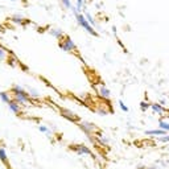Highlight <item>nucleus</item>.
<instances>
[{
  "mask_svg": "<svg viewBox=\"0 0 169 169\" xmlns=\"http://www.w3.org/2000/svg\"><path fill=\"white\" fill-rule=\"evenodd\" d=\"M0 160H1L3 164H7L8 159H7V153H5V149L0 145Z\"/></svg>",
  "mask_w": 169,
  "mask_h": 169,
  "instance_id": "4468645a",
  "label": "nucleus"
},
{
  "mask_svg": "<svg viewBox=\"0 0 169 169\" xmlns=\"http://www.w3.org/2000/svg\"><path fill=\"white\" fill-rule=\"evenodd\" d=\"M38 129H40V131L42 132V134H46L48 136H50V135H52V132H50V129L48 128L46 126H40V127H38Z\"/></svg>",
  "mask_w": 169,
  "mask_h": 169,
  "instance_id": "4be33fe9",
  "label": "nucleus"
},
{
  "mask_svg": "<svg viewBox=\"0 0 169 169\" xmlns=\"http://www.w3.org/2000/svg\"><path fill=\"white\" fill-rule=\"evenodd\" d=\"M8 107H9V110L13 114H20V111H21V106L19 105L17 102H15V100H12V102L8 105Z\"/></svg>",
  "mask_w": 169,
  "mask_h": 169,
  "instance_id": "f8f14e48",
  "label": "nucleus"
},
{
  "mask_svg": "<svg viewBox=\"0 0 169 169\" xmlns=\"http://www.w3.org/2000/svg\"><path fill=\"white\" fill-rule=\"evenodd\" d=\"M9 1H17V0H9Z\"/></svg>",
  "mask_w": 169,
  "mask_h": 169,
  "instance_id": "7c9ffc66",
  "label": "nucleus"
},
{
  "mask_svg": "<svg viewBox=\"0 0 169 169\" xmlns=\"http://www.w3.org/2000/svg\"><path fill=\"white\" fill-rule=\"evenodd\" d=\"M139 169H148V168H144V167H139Z\"/></svg>",
  "mask_w": 169,
  "mask_h": 169,
  "instance_id": "c756f323",
  "label": "nucleus"
},
{
  "mask_svg": "<svg viewBox=\"0 0 169 169\" xmlns=\"http://www.w3.org/2000/svg\"><path fill=\"white\" fill-rule=\"evenodd\" d=\"M61 3H62V5L66 9H73V3H72V0H61Z\"/></svg>",
  "mask_w": 169,
  "mask_h": 169,
  "instance_id": "412c9836",
  "label": "nucleus"
},
{
  "mask_svg": "<svg viewBox=\"0 0 169 169\" xmlns=\"http://www.w3.org/2000/svg\"><path fill=\"white\" fill-rule=\"evenodd\" d=\"M119 106H120V108H122L124 112H128V107L124 105V102H123V100H119Z\"/></svg>",
  "mask_w": 169,
  "mask_h": 169,
  "instance_id": "393cba45",
  "label": "nucleus"
},
{
  "mask_svg": "<svg viewBox=\"0 0 169 169\" xmlns=\"http://www.w3.org/2000/svg\"><path fill=\"white\" fill-rule=\"evenodd\" d=\"M72 11H73V13H74L75 19H77V22H78V24H79L81 27L83 28V29H86L87 32H89L91 36H95V37H97V36H98V32L94 29V27H91V25L89 24V21L86 20V17H84V15H82V13H79V12H78V11H77V8H75V5H74V7H73V9H72Z\"/></svg>",
  "mask_w": 169,
  "mask_h": 169,
  "instance_id": "f257e3e1",
  "label": "nucleus"
},
{
  "mask_svg": "<svg viewBox=\"0 0 169 169\" xmlns=\"http://www.w3.org/2000/svg\"><path fill=\"white\" fill-rule=\"evenodd\" d=\"M148 169H160V168H157V167H151V168H148Z\"/></svg>",
  "mask_w": 169,
  "mask_h": 169,
  "instance_id": "c85d7f7f",
  "label": "nucleus"
},
{
  "mask_svg": "<svg viewBox=\"0 0 169 169\" xmlns=\"http://www.w3.org/2000/svg\"><path fill=\"white\" fill-rule=\"evenodd\" d=\"M140 108H142V111H147L148 108H151V105H148L147 102H142L140 103Z\"/></svg>",
  "mask_w": 169,
  "mask_h": 169,
  "instance_id": "5701e85b",
  "label": "nucleus"
},
{
  "mask_svg": "<svg viewBox=\"0 0 169 169\" xmlns=\"http://www.w3.org/2000/svg\"><path fill=\"white\" fill-rule=\"evenodd\" d=\"M160 105H165V99H160Z\"/></svg>",
  "mask_w": 169,
  "mask_h": 169,
  "instance_id": "cd10ccee",
  "label": "nucleus"
},
{
  "mask_svg": "<svg viewBox=\"0 0 169 169\" xmlns=\"http://www.w3.org/2000/svg\"><path fill=\"white\" fill-rule=\"evenodd\" d=\"M73 149H74L78 155H91V149L84 147V145H74Z\"/></svg>",
  "mask_w": 169,
  "mask_h": 169,
  "instance_id": "6e6552de",
  "label": "nucleus"
},
{
  "mask_svg": "<svg viewBox=\"0 0 169 169\" xmlns=\"http://www.w3.org/2000/svg\"><path fill=\"white\" fill-rule=\"evenodd\" d=\"M28 94H29V97H33V98H38V97H40V92H38L36 89H32V87L28 89Z\"/></svg>",
  "mask_w": 169,
  "mask_h": 169,
  "instance_id": "6ab92c4d",
  "label": "nucleus"
},
{
  "mask_svg": "<svg viewBox=\"0 0 169 169\" xmlns=\"http://www.w3.org/2000/svg\"><path fill=\"white\" fill-rule=\"evenodd\" d=\"M0 33H4V27L0 24Z\"/></svg>",
  "mask_w": 169,
  "mask_h": 169,
  "instance_id": "bb28decb",
  "label": "nucleus"
},
{
  "mask_svg": "<svg viewBox=\"0 0 169 169\" xmlns=\"http://www.w3.org/2000/svg\"><path fill=\"white\" fill-rule=\"evenodd\" d=\"M168 132H165V131H162V129H160V128H157V129H147L145 131V135H148V136H165Z\"/></svg>",
  "mask_w": 169,
  "mask_h": 169,
  "instance_id": "9d476101",
  "label": "nucleus"
},
{
  "mask_svg": "<svg viewBox=\"0 0 169 169\" xmlns=\"http://www.w3.org/2000/svg\"><path fill=\"white\" fill-rule=\"evenodd\" d=\"M78 124H79L81 129L86 132L87 135H90V134H91V132H94L95 129H97V128H95V126H94V124H91V123H90V122H79V123H78Z\"/></svg>",
  "mask_w": 169,
  "mask_h": 169,
  "instance_id": "423d86ee",
  "label": "nucleus"
},
{
  "mask_svg": "<svg viewBox=\"0 0 169 169\" xmlns=\"http://www.w3.org/2000/svg\"><path fill=\"white\" fill-rule=\"evenodd\" d=\"M83 5H84L83 0H75V8H77V11L79 13L83 11Z\"/></svg>",
  "mask_w": 169,
  "mask_h": 169,
  "instance_id": "aec40b11",
  "label": "nucleus"
},
{
  "mask_svg": "<svg viewBox=\"0 0 169 169\" xmlns=\"http://www.w3.org/2000/svg\"><path fill=\"white\" fill-rule=\"evenodd\" d=\"M151 108H152V111H153L155 114H159V115H162L164 114V111H165L164 106H161L160 103H153V105H151Z\"/></svg>",
  "mask_w": 169,
  "mask_h": 169,
  "instance_id": "9b49d317",
  "label": "nucleus"
},
{
  "mask_svg": "<svg viewBox=\"0 0 169 169\" xmlns=\"http://www.w3.org/2000/svg\"><path fill=\"white\" fill-rule=\"evenodd\" d=\"M83 15H84V17H86V20H87V21H89V24H90V25H91V27H95V25H97V22H95V20H94V17H92V16H91V15H90V13H89V12H84V13H83Z\"/></svg>",
  "mask_w": 169,
  "mask_h": 169,
  "instance_id": "f3484780",
  "label": "nucleus"
},
{
  "mask_svg": "<svg viewBox=\"0 0 169 169\" xmlns=\"http://www.w3.org/2000/svg\"><path fill=\"white\" fill-rule=\"evenodd\" d=\"M8 58V50L0 45V61H5Z\"/></svg>",
  "mask_w": 169,
  "mask_h": 169,
  "instance_id": "2eb2a0df",
  "label": "nucleus"
},
{
  "mask_svg": "<svg viewBox=\"0 0 169 169\" xmlns=\"http://www.w3.org/2000/svg\"><path fill=\"white\" fill-rule=\"evenodd\" d=\"M11 91L13 92V95H16V94H22V92H27L21 86H19V84H15V86L12 87V90H11Z\"/></svg>",
  "mask_w": 169,
  "mask_h": 169,
  "instance_id": "dca6fc26",
  "label": "nucleus"
},
{
  "mask_svg": "<svg viewBox=\"0 0 169 169\" xmlns=\"http://www.w3.org/2000/svg\"><path fill=\"white\" fill-rule=\"evenodd\" d=\"M0 99H1V102L7 103V105H9V103L12 102V100H11V98H9V94H8V92H5V91L0 92Z\"/></svg>",
  "mask_w": 169,
  "mask_h": 169,
  "instance_id": "ddd939ff",
  "label": "nucleus"
},
{
  "mask_svg": "<svg viewBox=\"0 0 169 169\" xmlns=\"http://www.w3.org/2000/svg\"><path fill=\"white\" fill-rule=\"evenodd\" d=\"M99 142H102L103 144H107V143H108V139H106V136H99Z\"/></svg>",
  "mask_w": 169,
  "mask_h": 169,
  "instance_id": "a878e982",
  "label": "nucleus"
},
{
  "mask_svg": "<svg viewBox=\"0 0 169 169\" xmlns=\"http://www.w3.org/2000/svg\"><path fill=\"white\" fill-rule=\"evenodd\" d=\"M61 114H62V116L64 118H66V119H69V120H72V122H77V123H79V116H77V115L74 114V112H72L70 110H67V108H61Z\"/></svg>",
  "mask_w": 169,
  "mask_h": 169,
  "instance_id": "7ed1b4c3",
  "label": "nucleus"
},
{
  "mask_svg": "<svg viewBox=\"0 0 169 169\" xmlns=\"http://www.w3.org/2000/svg\"><path fill=\"white\" fill-rule=\"evenodd\" d=\"M98 92H99L100 98H105V99H110V98H111V92H110V90L107 89V86L105 83H99V86H98Z\"/></svg>",
  "mask_w": 169,
  "mask_h": 169,
  "instance_id": "20e7f679",
  "label": "nucleus"
},
{
  "mask_svg": "<svg viewBox=\"0 0 169 169\" xmlns=\"http://www.w3.org/2000/svg\"><path fill=\"white\" fill-rule=\"evenodd\" d=\"M49 35L53 36L54 38H57L58 41H61L65 37V35H64V32H62L61 28H50V29H49Z\"/></svg>",
  "mask_w": 169,
  "mask_h": 169,
  "instance_id": "0eeeda50",
  "label": "nucleus"
},
{
  "mask_svg": "<svg viewBox=\"0 0 169 169\" xmlns=\"http://www.w3.org/2000/svg\"><path fill=\"white\" fill-rule=\"evenodd\" d=\"M159 128L162 129V131H165V132H169V123L164 122V120L161 119V120L159 122Z\"/></svg>",
  "mask_w": 169,
  "mask_h": 169,
  "instance_id": "a211bd4d",
  "label": "nucleus"
},
{
  "mask_svg": "<svg viewBox=\"0 0 169 169\" xmlns=\"http://www.w3.org/2000/svg\"><path fill=\"white\" fill-rule=\"evenodd\" d=\"M58 46L61 48V49L64 50V52L66 53H74L78 50L77 45H75V42L72 40V37H69V36H65L61 41H58Z\"/></svg>",
  "mask_w": 169,
  "mask_h": 169,
  "instance_id": "f03ea898",
  "label": "nucleus"
},
{
  "mask_svg": "<svg viewBox=\"0 0 169 169\" xmlns=\"http://www.w3.org/2000/svg\"><path fill=\"white\" fill-rule=\"evenodd\" d=\"M159 140H160L161 143H168V142H169V134H167L165 136H160Z\"/></svg>",
  "mask_w": 169,
  "mask_h": 169,
  "instance_id": "b1692460",
  "label": "nucleus"
},
{
  "mask_svg": "<svg viewBox=\"0 0 169 169\" xmlns=\"http://www.w3.org/2000/svg\"><path fill=\"white\" fill-rule=\"evenodd\" d=\"M15 97V102H17L19 105H27L28 102H29V94L28 92H22V94H16V95H13Z\"/></svg>",
  "mask_w": 169,
  "mask_h": 169,
  "instance_id": "39448f33",
  "label": "nucleus"
},
{
  "mask_svg": "<svg viewBox=\"0 0 169 169\" xmlns=\"http://www.w3.org/2000/svg\"><path fill=\"white\" fill-rule=\"evenodd\" d=\"M11 21L13 22V24H17V25H22L27 22V20L24 19V16L20 15V13H15V15L11 17Z\"/></svg>",
  "mask_w": 169,
  "mask_h": 169,
  "instance_id": "1a4fd4ad",
  "label": "nucleus"
}]
</instances>
